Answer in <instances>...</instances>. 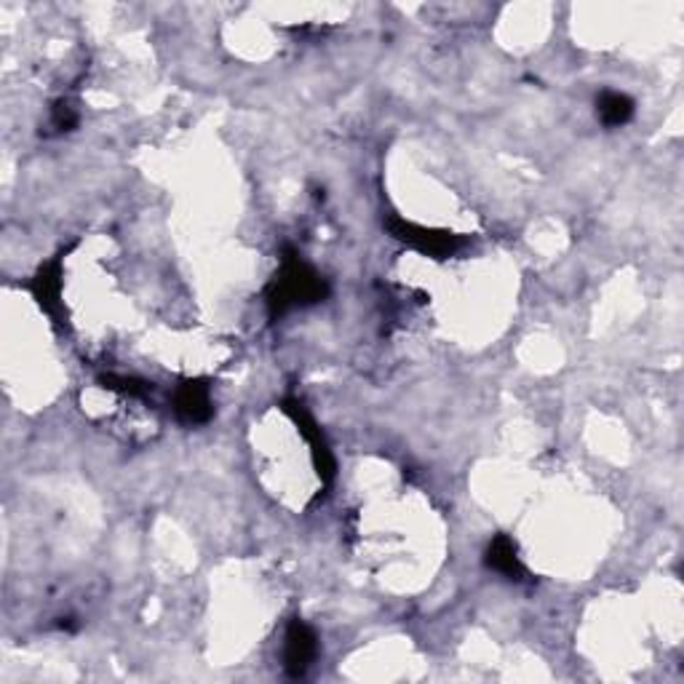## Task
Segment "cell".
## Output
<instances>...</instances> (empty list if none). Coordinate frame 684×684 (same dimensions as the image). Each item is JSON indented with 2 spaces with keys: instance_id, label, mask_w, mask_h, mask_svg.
<instances>
[{
  "instance_id": "9",
  "label": "cell",
  "mask_w": 684,
  "mask_h": 684,
  "mask_svg": "<svg viewBox=\"0 0 684 684\" xmlns=\"http://www.w3.org/2000/svg\"><path fill=\"white\" fill-rule=\"evenodd\" d=\"M51 126L56 131H70L78 126V107L73 102L60 99L54 107H51Z\"/></svg>"
},
{
  "instance_id": "5",
  "label": "cell",
  "mask_w": 684,
  "mask_h": 684,
  "mask_svg": "<svg viewBox=\"0 0 684 684\" xmlns=\"http://www.w3.org/2000/svg\"><path fill=\"white\" fill-rule=\"evenodd\" d=\"M171 407H175V414L180 418V423L188 425L209 423L214 414L212 391H209V386L203 380H188L182 382V386H177Z\"/></svg>"
},
{
  "instance_id": "1",
  "label": "cell",
  "mask_w": 684,
  "mask_h": 684,
  "mask_svg": "<svg viewBox=\"0 0 684 684\" xmlns=\"http://www.w3.org/2000/svg\"><path fill=\"white\" fill-rule=\"evenodd\" d=\"M326 294H329V286L322 273L313 271L297 252H286L276 278L267 284L265 297L271 316L278 318L292 308H308V305L322 303Z\"/></svg>"
},
{
  "instance_id": "7",
  "label": "cell",
  "mask_w": 684,
  "mask_h": 684,
  "mask_svg": "<svg viewBox=\"0 0 684 684\" xmlns=\"http://www.w3.org/2000/svg\"><path fill=\"white\" fill-rule=\"evenodd\" d=\"M484 565L490 567L492 572L503 575L508 580H524L527 578V567H524L519 548L516 543L508 538V535H495L490 540L487 551H484Z\"/></svg>"
},
{
  "instance_id": "4",
  "label": "cell",
  "mask_w": 684,
  "mask_h": 684,
  "mask_svg": "<svg viewBox=\"0 0 684 684\" xmlns=\"http://www.w3.org/2000/svg\"><path fill=\"white\" fill-rule=\"evenodd\" d=\"M318 655V636L316 631L311 629L305 620L294 618L290 625H286L284 634V669L286 674L299 680V676L308 674V669L313 666Z\"/></svg>"
},
{
  "instance_id": "3",
  "label": "cell",
  "mask_w": 684,
  "mask_h": 684,
  "mask_svg": "<svg viewBox=\"0 0 684 684\" xmlns=\"http://www.w3.org/2000/svg\"><path fill=\"white\" fill-rule=\"evenodd\" d=\"M281 412L292 420L294 428L299 431V436L305 439V444H308V452H311L313 469H316L324 487H329V484L335 482L337 465H335V455H332L329 444H326L322 428H318L316 420H313V414L305 409L303 401H297V399L281 401Z\"/></svg>"
},
{
  "instance_id": "8",
  "label": "cell",
  "mask_w": 684,
  "mask_h": 684,
  "mask_svg": "<svg viewBox=\"0 0 684 684\" xmlns=\"http://www.w3.org/2000/svg\"><path fill=\"white\" fill-rule=\"evenodd\" d=\"M597 115L604 126L618 129V126H625L634 118V99L623 92H604L597 99Z\"/></svg>"
},
{
  "instance_id": "6",
  "label": "cell",
  "mask_w": 684,
  "mask_h": 684,
  "mask_svg": "<svg viewBox=\"0 0 684 684\" xmlns=\"http://www.w3.org/2000/svg\"><path fill=\"white\" fill-rule=\"evenodd\" d=\"M62 290H65V276H62V257H56L38 271L33 284H30V292H33L38 305H41L51 318H60Z\"/></svg>"
},
{
  "instance_id": "2",
  "label": "cell",
  "mask_w": 684,
  "mask_h": 684,
  "mask_svg": "<svg viewBox=\"0 0 684 684\" xmlns=\"http://www.w3.org/2000/svg\"><path fill=\"white\" fill-rule=\"evenodd\" d=\"M388 230H391V235L396 241H401V244H407L409 249H414V252L425 254V257H433V260L452 257V254H457L460 249L469 244L465 235L452 233V230L418 225V222L404 220V217H399V214L388 220Z\"/></svg>"
}]
</instances>
